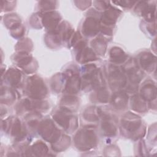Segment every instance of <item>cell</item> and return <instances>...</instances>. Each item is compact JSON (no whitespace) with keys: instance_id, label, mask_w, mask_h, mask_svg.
Returning a JSON list of instances; mask_svg holds the SVG:
<instances>
[{"instance_id":"obj_16","label":"cell","mask_w":157,"mask_h":157,"mask_svg":"<svg viewBox=\"0 0 157 157\" xmlns=\"http://www.w3.org/2000/svg\"><path fill=\"white\" fill-rule=\"evenodd\" d=\"M97 40L93 41V44H92L93 47H94L95 50L97 51L98 53H104V51L105 50V43L103 40H101V39H96Z\"/></svg>"},{"instance_id":"obj_19","label":"cell","mask_w":157,"mask_h":157,"mask_svg":"<svg viewBox=\"0 0 157 157\" xmlns=\"http://www.w3.org/2000/svg\"><path fill=\"white\" fill-rule=\"evenodd\" d=\"M133 109L137 111H143L145 108V104L138 96L134 97V100L132 104Z\"/></svg>"},{"instance_id":"obj_12","label":"cell","mask_w":157,"mask_h":157,"mask_svg":"<svg viewBox=\"0 0 157 157\" xmlns=\"http://www.w3.org/2000/svg\"><path fill=\"white\" fill-rule=\"evenodd\" d=\"M111 60L115 63H123L126 59V55L122 50L118 47L112 48L110 51Z\"/></svg>"},{"instance_id":"obj_17","label":"cell","mask_w":157,"mask_h":157,"mask_svg":"<svg viewBox=\"0 0 157 157\" xmlns=\"http://www.w3.org/2000/svg\"><path fill=\"white\" fill-rule=\"evenodd\" d=\"M33 149L34 153H35L36 155H45V153L47 151V147L42 143H38L35 145H34Z\"/></svg>"},{"instance_id":"obj_14","label":"cell","mask_w":157,"mask_h":157,"mask_svg":"<svg viewBox=\"0 0 157 157\" xmlns=\"http://www.w3.org/2000/svg\"><path fill=\"white\" fill-rule=\"evenodd\" d=\"M20 73L14 69L9 70L6 74V79L11 85H17L20 80Z\"/></svg>"},{"instance_id":"obj_13","label":"cell","mask_w":157,"mask_h":157,"mask_svg":"<svg viewBox=\"0 0 157 157\" xmlns=\"http://www.w3.org/2000/svg\"><path fill=\"white\" fill-rule=\"evenodd\" d=\"M118 13L117 9L113 10V9H109V10L106 11L104 13V15L102 17V21L105 24L111 25L114 23L116 20L117 17H118Z\"/></svg>"},{"instance_id":"obj_2","label":"cell","mask_w":157,"mask_h":157,"mask_svg":"<svg viewBox=\"0 0 157 157\" xmlns=\"http://www.w3.org/2000/svg\"><path fill=\"white\" fill-rule=\"evenodd\" d=\"M28 90L29 96L35 99H41L47 94V88L44 82L36 77H31L29 80Z\"/></svg>"},{"instance_id":"obj_10","label":"cell","mask_w":157,"mask_h":157,"mask_svg":"<svg viewBox=\"0 0 157 157\" xmlns=\"http://www.w3.org/2000/svg\"><path fill=\"white\" fill-rule=\"evenodd\" d=\"M142 97L144 99L151 100L156 97V88L151 84H147L142 88Z\"/></svg>"},{"instance_id":"obj_5","label":"cell","mask_w":157,"mask_h":157,"mask_svg":"<svg viewBox=\"0 0 157 157\" xmlns=\"http://www.w3.org/2000/svg\"><path fill=\"white\" fill-rule=\"evenodd\" d=\"M140 125V120L139 117L133 115L128 114L126 117L122 119V126L128 131L132 132L136 131Z\"/></svg>"},{"instance_id":"obj_1","label":"cell","mask_w":157,"mask_h":157,"mask_svg":"<svg viewBox=\"0 0 157 157\" xmlns=\"http://www.w3.org/2000/svg\"><path fill=\"white\" fill-rule=\"evenodd\" d=\"M75 144L78 148L86 150L93 148L96 144V136L94 132L85 129L81 130L75 136Z\"/></svg>"},{"instance_id":"obj_18","label":"cell","mask_w":157,"mask_h":157,"mask_svg":"<svg viewBox=\"0 0 157 157\" xmlns=\"http://www.w3.org/2000/svg\"><path fill=\"white\" fill-rule=\"evenodd\" d=\"M82 50V49H80V50ZM83 52V55H81L82 56V61L83 62H86V61H92L94 60L96 58L95 55L94 53V52L89 49V48H86V50H85Z\"/></svg>"},{"instance_id":"obj_3","label":"cell","mask_w":157,"mask_h":157,"mask_svg":"<svg viewBox=\"0 0 157 157\" xmlns=\"http://www.w3.org/2000/svg\"><path fill=\"white\" fill-rule=\"evenodd\" d=\"M56 131V129L52 122L50 120H47L42 124L40 133L44 139L54 143L58 140L59 135V132Z\"/></svg>"},{"instance_id":"obj_20","label":"cell","mask_w":157,"mask_h":157,"mask_svg":"<svg viewBox=\"0 0 157 157\" xmlns=\"http://www.w3.org/2000/svg\"><path fill=\"white\" fill-rule=\"evenodd\" d=\"M107 93V91L103 87L101 88L99 91V94L98 95L99 101L101 102H106L109 97V94Z\"/></svg>"},{"instance_id":"obj_15","label":"cell","mask_w":157,"mask_h":157,"mask_svg":"<svg viewBox=\"0 0 157 157\" xmlns=\"http://www.w3.org/2000/svg\"><path fill=\"white\" fill-rule=\"evenodd\" d=\"M102 129L107 136H113L116 134L115 126L109 121H104L102 124Z\"/></svg>"},{"instance_id":"obj_11","label":"cell","mask_w":157,"mask_h":157,"mask_svg":"<svg viewBox=\"0 0 157 157\" xmlns=\"http://www.w3.org/2000/svg\"><path fill=\"white\" fill-rule=\"evenodd\" d=\"M155 57L151 53L144 54L140 58L141 65L146 70L151 69L153 64H155Z\"/></svg>"},{"instance_id":"obj_9","label":"cell","mask_w":157,"mask_h":157,"mask_svg":"<svg viewBox=\"0 0 157 157\" xmlns=\"http://www.w3.org/2000/svg\"><path fill=\"white\" fill-rule=\"evenodd\" d=\"M80 80L78 75H73L68 80L66 86V90L71 93H76L79 90L80 85Z\"/></svg>"},{"instance_id":"obj_8","label":"cell","mask_w":157,"mask_h":157,"mask_svg":"<svg viewBox=\"0 0 157 157\" xmlns=\"http://www.w3.org/2000/svg\"><path fill=\"white\" fill-rule=\"evenodd\" d=\"M59 21V17L56 12H50L45 14L43 18L44 25L48 28H54Z\"/></svg>"},{"instance_id":"obj_4","label":"cell","mask_w":157,"mask_h":157,"mask_svg":"<svg viewBox=\"0 0 157 157\" xmlns=\"http://www.w3.org/2000/svg\"><path fill=\"white\" fill-rule=\"evenodd\" d=\"M109 80L112 87H123L126 84V77L120 70L115 66H112L110 68Z\"/></svg>"},{"instance_id":"obj_6","label":"cell","mask_w":157,"mask_h":157,"mask_svg":"<svg viewBox=\"0 0 157 157\" xmlns=\"http://www.w3.org/2000/svg\"><path fill=\"white\" fill-rule=\"evenodd\" d=\"M99 21L93 18H89L86 20L83 25V33L86 36H93L99 30Z\"/></svg>"},{"instance_id":"obj_7","label":"cell","mask_w":157,"mask_h":157,"mask_svg":"<svg viewBox=\"0 0 157 157\" xmlns=\"http://www.w3.org/2000/svg\"><path fill=\"white\" fill-rule=\"evenodd\" d=\"M128 102V96L124 92H118L115 93L112 97V105L118 109H122L125 107Z\"/></svg>"}]
</instances>
